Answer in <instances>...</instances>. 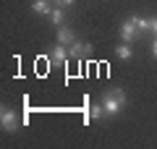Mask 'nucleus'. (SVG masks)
Instances as JSON below:
<instances>
[{
  "label": "nucleus",
  "mask_w": 157,
  "mask_h": 149,
  "mask_svg": "<svg viewBox=\"0 0 157 149\" xmlns=\"http://www.w3.org/2000/svg\"><path fill=\"white\" fill-rule=\"evenodd\" d=\"M102 107H105L107 115H118V113L126 107V92L123 89H110V92H105V97H102Z\"/></svg>",
  "instance_id": "1"
},
{
  "label": "nucleus",
  "mask_w": 157,
  "mask_h": 149,
  "mask_svg": "<svg viewBox=\"0 0 157 149\" xmlns=\"http://www.w3.org/2000/svg\"><path fill=\"white\" fill-rule=\"evenodd\" d=\"M68 60H71V58H68V47L58 42L55 47L50 50V63L52 66H68Z\"/></svg>",
  "instance_id": "2"
},
{
  "label": "nucleus",
  "mask_w": 157,
  "mask_h": 149,
  "mask_svg": "<svg viewBox=\"0 0 157 149\" xmlns=\"http://www.w3.org/2000/svg\"><path fill=\"white\" fill-rule=\"evenodd\" d=\"M136 37H139V26L134 24V18H126V21L121 24V39L131 44V42H134Z\"/></svg>",
  "instance_id": "3"
},
{
  "label": "nucleus",
  "mask_w": 157,
  "mask_h": 149,
  "mask_svg": "<svg viewBox=\"0 0 157 149\" xmlns=\"http://www.w3.org/2000/svg\"><path fill=\"white\" fill-rule=\"evenodd\" d=\"M0 126H3V131H16L18 120H16V113L11 107H3L0 110Z\"/></svg>",
  "instance_id": "4"
},
{
  "label": "nucleus",
  "mask_w": 157,
  "mask_h": 149,
  "mask_svg": "<svg viewBox=\"0 0 157 149\" xmlns=\"http://www.w3.org/2000/svg\"><path fill=\"white\" fill-rule=\"evenodd\" d=\"M86 50H92V44H84V42H73V44H68V58L71 60H76V58H84L86 55Z\"/></svg>",
  "instance_id": "5"
},
{
  "label": "nucleus",
  "mask_w": 157,
  "mask_h": 149,
  "mask_svg": "<svg viewBox=\"0 0 157 149\" xmlns=\"http://www.w3.org/2000/svg\"><path fill=\"white\" fill-rule=\"evenodd\" d=\"M107 113H105V107H102V102L100 105H92V107H86V115H84V123H89V120H100V118H105Z\"/></svg>",
  "instance_id": "6"
},
{
  "label": "nucleus",
  "mask_w": 157,
  "mask_h": 149,
  "mask_svg": "<svg viewBox=\"0 0 157 149\" xmlns=\"http://www.w3.org/2000/svg\"><path fill=\"white\" fill-rule=\"evenodd\" d=\"M58 42L68 47V44H73V42H76V37H73V32H71L68 26H58Z\"/></svg>",
  "instance_id": "7"
},
{
  "label": "nucleus",
  "mask_w": 157,
  "mask_h": 149,
  "mask_svg": "<svg viewBox=\"0 0 157 149\" xmlns=\"http://www.w3.org/2000/svg\"><path fill=\"white\" fill-rule=\"evenodd\" d=\"M32 11L37 13V16H50L52 8H50V3H47V0H34V3H32Z\"/></svg>",
  "instance_id": "8"
},
{
  "label": "nucleus",
  "mask_w": 157,
  "mask_h": 149,
  "mask_svg": "<svg viewBox=\"0 0 157 149\" xmlns=\"http://www.w3.org/2000/svg\"><path fill=\"white\" fill-rule=\"evenodd\" d=\"M115 55L121 58V60H131V44H128V42H123V44H118V50H115Z\"/></svg>",
  "instance_id": "9"
},
{
  "label": "nucleus",
  "mask_w": 157,
  "mask_h": 149,
  "mask_svg": "<svg viewBox=\"0 0 157 149\" xmlns=\"http://www.w3.org/2000/svg\"><path fill=\"white\" fill-rule=\"evenodd\" d=\"M63 18H66V13H63V8H55V11L50 13V21L55 24V26H63Z\"/></svg>",
  "instance_id": "10"
},
{
  "label": "nucleus",
  "mask_w": 157,
  "mask_h": 149,
  "mask_svg": "<svg viewBox=\"0 0 157 149\" xmlns=\"http://www.w3.org/2000/svg\"><path fill=\"white\" fill-rule=\"evenodd\" d=\"M134 24L139 26V32H149V18H144V16H134Z\"/></svg>",
  "instance_id": "11"
},
{
  "label": "nucleus",
  "mask_w": 157,
  "mask_h": 149,
  "mask_svg": "<svg viewBox=\"0 0 157 149\" xmlns=\"http://www.w3.org/2000/svg\"><path fill=\"white\" fill-rule=\"evenodd\" d=\"M52 3H55L58 8H68V6H73L76 0H52Z\"/></svg>",
  "instance_id": "12"
},
{
  "label": "nucleus",
  "mask_w": 157,
  "mask_h": 149,
  "mask_svg": "<svg viewBox=\"0 0 157 149\" xmlns=\"http://www.w3.org/2000/svg\"><path fill=\"white\" fill-rule=\"evenodd\" d=\"M149 32L157 34V18H149Z\"/></svg>",
  "instance_id": "13"
},
{
  "label": "nucleus",
  "mask_w": 157,
  "mask_h": 149,
  "mask_svg": "<svg viewBox=\"0 0 157 149\" xmlns=\"http://www.w3.org/2000/svg\"><path fill=\"white\" fill-rule=\"evenodd\" d=\"M152 55L157 58V39H155V42H152Z\"/></svg>",
  "instance_id": "14"
}]
</instances>
